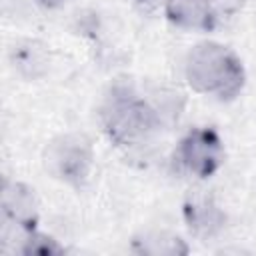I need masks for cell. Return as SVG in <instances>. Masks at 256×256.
Segmentation results:
<instances>
[{"instance_id": "obj_1", "label": "cell", "mask_w": 256, "mask_h": 256, "mask_svg": "<svg viewBox=\"0 0 256 256\" xmlns=\"http://www.w3.org/2000/svg\"><path fill=\"white\" fill-rule=\"evenodd\" d=\"M186 78L196 92L232 98L242 88L244 72L240 60L228 48L202 42L194 46L186 58Z\"/></svg>"}, {"instance_id": "obj_2", "label": "cell", "mask_w": 256, "mask_h": 256, "mask_svg": "<svg viewBox=\"0 0 256 256\" xmlns=\"http://www.w3.org/2000/svg\"><path fill=\"white\" fill-rule=\"evenodd\" d=\"M102 124L116 144H136L158 124L156 112L130 92H114L102 108Z\"/></svg>"}, {"instance_id": "obj_3", "label": "cell", "mask_w": 256, "mask_h": 256, "mask_svg": "<svg viewBox=\"0 0 256 256\" xmlns=\"http://www.w3.org/2000/svg\"><path fill=\"white\" fill-rule=\"evenodd\" d=\"M44 158L46 168L70 184H80L86 180L92 166V150L82 136H62L54 140L46 148Z\"/></svg>"}, {"instance_id": "obj_4", "label": "cell", "mask_w": 256, "mask_h": 256, "mask_svg": "<svg viewBox=\"0 0 256 256\" xmlns=\"http://www.w3.org/2000/svg\"><path fill=\"white\" fill-rule=\"evenodd\" d=\"M176 156L186 170H190L200 178H206L212 172H216V168L220 166L222 144L214 130L196 128L182 138Z\"/></svg>"}, {"instance_id": "obj_5", "label": "cell", "mask_w": 256, "mask_h": 256, "mask_svg": "<svg viewBox=\"0 0 256 256\" xmlns=\"http://www.w3.org/2000/svg\"><path fill=\"white\" fill-rule=\"evenodd\" d=\"M4 214L22 230L32 232L38 220V204L34 190L20 182H6L2 192Z\"/></svg>"}, {"instance_id": "obj_6", "label": "cell", "mask_w": 256, "mask_h": 256, "mask_svg": "<svg viewBox=\"0 0 256 256\" xmlns=\"http://www.w3.org/2000/svg\"><path fill=\"white\" fill-rule=\"evenodd\" d=\"M166 16L172 24L190 30H210L216 22L210 0H164Z\"/></svg>"}, {"instance_id": "obj_7", "label": "cell", "mask_w": 256, "mask_h": 256, "mask_svg": "<svg viewBox=\"0 0 256 256\" xmlns=\"http://www.w3.org/2000/svg\"><path fill=\"white\" fill-rule=\"evenodd\" d=\"M184 216H186L188 226L196 234H204V236H210V234L218 232L224 224V214L220 212V208L210 198H192V200H188L186 208H184Z\"/></svg>"}, {"instance_id": "obj_8", "label": "cell", "mask_w": 256, "mask_h": 256, "mask_svg": "<svg viewBox=\"0 0 256 256\" xmlns=\"http://www.w3.org/2000/svg\"><path fill=\"white\" fill-rule=\"evenodd\" d=\"M12 62H14V68H18L22 74L38 76L40 68H44V64H46V52L38 42L26 40L24 44L14 46Z\"/></svg>"}, {"instance_id": "obj_9", "label": "cell", "mask_w": 256, "mask_h": 256, "mask_svg": "<svg viewBox=\"0 0 256 256\" xmlns=\"http://www.w3.org/2000/svg\"><path fill=\"white\" fill-rule=\"evenodd\" d=\"M134 246L138 248V252L154 254V256L186 252V246L180 242V238H176V236H166V234L144 236V240H134Z\"/></svg>"}, {"instance_id": "obj_10", "label": "cell", "mask_w": 256, "mask_h": 256, "mask_svg": "<svg viewBox=\"0 0 256 256\" xmlns=\"http://www.w3.org/2000/svg\"><path fill=\"white\" fill-rule=\"evenodd\" d=\"M26 254H58L62 252V248L52 240V238H46V236H38L32 232H28V238H26V246L24 250Z\"/></svg>"}, {"instance_id": "obj_11", "label": "cell", "mask_w": 256, "mask_h": 256, "mask_svg": "<svg viewBox=\"0 0 256 256\" xmlns=\"http://www.w3.org/2000/svg\"><path fill=\"white\" fill-rule=\"evenodd\" d=\"M38 4H42V6H46V8H56V6H60V4H64L66 0H36Z\"/></svg>"}]
</instances>
